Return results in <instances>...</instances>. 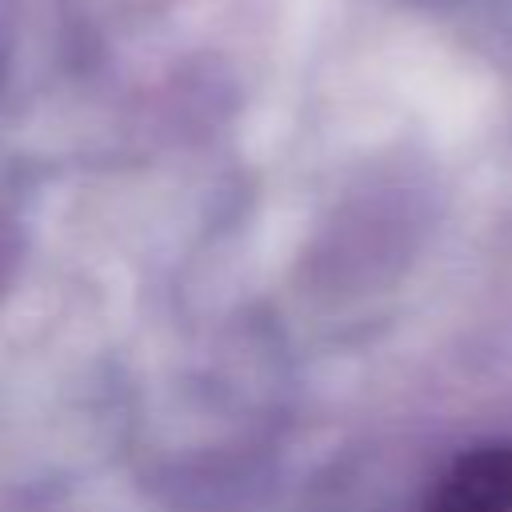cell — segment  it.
Segmentation results:
<instances>
[{"instance_id":"1","label":"cell","mask_w":512,"mask_h":512,"mask_svg":"<svg viewBox=\"0 0 512 512\" xmlns=\"http://www.w3.org/2000/svg\"><path fill=\"white\" fill-rule=\"evenodd\" d=\"M424 512H512V440L464 452L440 476Z\"/></svg>"}]
</instances>
